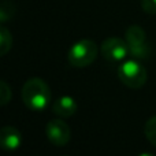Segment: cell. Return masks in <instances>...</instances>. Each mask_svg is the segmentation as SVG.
<instances>
[{
	"label": "cell",
	"mask_w": 156,
	"mask_h": 156,
	"mask_svg": "<svg viewBox=\"0 0 156 156\" xmlns=\"http://www.w3.org/2000/svg\"><path fill=\"white\" fill-rule=\"evenodd\" d=\"M22 101L27 108L33 111L45 110L51 104L52 93L48 83L41 78H30L22 86Z\"/></svg>",
	"instance_id": "1"
},
{
	"label": "cell",
	"mask_w": 156,
	"mask_h": 156,
	"mask_svg": "<svg viewBox=\"0 0 156 156\" xmlns=\"http://www.w3.org/2000/svg\"><path fill=\"white\" fill-rule=\"evenodd\" d=\"M97 54H99L97 44L90 38H82L71 45L67 59L73 67L82 69L92 65L96 60Z\"/></svg>",
	"instance_id": "2"
},
{
	"label": "cell",
	"mask_w": 156,
	"mask_h": 156,
	"mask_svg": "<svg viewBox=\"0 0 156 156\" xmlns=\"http://www.w3.org/2000/svg\"><path fill=\"white\" fill-rule=\"evenodd\" d=\"M118 77L125 86L130 89H140L145 85L148 74L147 69L138 62V59H129L119 66Z\"/></svg>",
	"instance_id": "3"
},
{
	"label": "cell",
	"mask_w": 156,
	"mask_h": 156,
	"mask_svg": "<svg viewBox=\"0 0 156 156\" xmlns=\"http://www.w3.org/2000/svg\"><path fill=\"white\" fill-rule=\"evenodd\" d=\"M125 40L129 45V54L136 59H147L149 56V47L147 44V34L138 25H132L126 29Z\"/></svg>",
	"instance_id": "4"
},
{
	"label": "cell",
	"mask_w": 156,
	"mask_h": 156,
	"mask_svg": "<svg viewBox=\"0 0 156 156\" xmlns=\"http://www.w3.org/2000/svg\"><path fill=\"white\" fill-rule=\"evenodd\" d=\"M100 52L108 62H122L129 55V45L123 38L108 37L101 43Z\"/></svg>",
	"instance_id": "5"
},
{
	"label": "cell",
	"mask_w": 156,
	"mask_h": 156,
	"mask_svg": "<svg viewBox=\"0 0 156 156\" xmlns=\"http://www.w3.org/2000/svg\"><path fill=\"white\" fill-rule=\"evenodd\" d=\"M45 134L51 144H54L56 147H63L70 141L71 130L62 118H55L47 123Z\"/></svg>",
	"instance_id": "6"
},
{
	"label": "cell",
	"mask_w": 156,
	"mask_h": 156,
	"mask_svg": "<svg viewBox=\"0 0 156 156\" xmlns=\"http://www.w3.org/2000/svg\"><path fill=\"white\" fill-rule=\"evenodd\" d=\"M22 144V134L14 126H3L0 129V148L3 151H16Z\"/></svg>",
	"instance_id": "7"
},
{
	"label": "cell",
	"mask_w": 156,
	"mask_h": 156,
	"mask_svg": "<svg viewBox=\"0 0 156 156\" xmlns=\"http://www.w3.org/2000/svg\"><path fill=\"white\" fill-rule=\"evenodd\" d=\"M52 111L59 118H70L77 112V101L70 96H62L52 103Z\"/></svg>",
	"instance_id": "8"
},
{
	"label": "cell",
	"mask_w": 156,
	"mask_h": 156,
	"mask_svg": "<svg viewBox=\"0 0 156 156\" xmlns=\"http://www.w3.org/2000/svg\"><path fill=\"white\" fill-rule=\"evenodd\" d=\"M11 47H12V34L7 27L0 25V56L8 54Z\"/></svg>",
	"instance_id": "9"
},
{
	"label": "cell",
	"mask_w": 156,
	"mask_h": 156,
	"mask_svg": "<svg viewBox=\"0 0 156 156\" xmlns=\"http://www.w3.org/2000/svg\"><path fill=\"white\" fill-rule=\"evenodd\" d=\"M15 14V4L11 0H2L0 2V23L7 22Z\"/></svg>",
	"instance_id": "10"
},
{
	"label": "cell",
	"mask_w": 156,
	"mask_h": 156,
	"mask_svg": "<svg viewBox=\"0 0 156 156\" xmlns=\"http://www.w3.org/2000/svg\"><path fill=\"white\" fill-rule=\"evenodd\" d=\"M144 133H145V137L152 145L156 147V115L151 116V118L147 121L145 126H144Z\"/></svg>",
	"instance_id": "11"
},
{
	"label": "cell",
	"mask_w": 156,
	"mask_h": 156,
	"mask_svg": "<svg viewBox=\"0 0 156 156\" xmlns=\"http://www.w3.org/2000/svg\"><path fill=\"white\" fill-rule=\"evenodd\" d=\"M12 97V92H11V88L5 81L0 80V107L8 104Z\"/></svg>",
	"instance_id": "12"
},
{
	"label": "cell",
	"mask_w": 156,
	"mask_h": 156,
	"mask_svg": "<svg viewBox=\"0 0 156 156\" xmlns=\"http://www.w3.org/2000/svg\"><path fill=\"white\" fill-rule=\"evenodd\" d=\"M141 7H143L144 12L149 14V15H155L156 14V0H141Z\"/></svg>",
	"instance_id": "13"
},
{
	"label": "cell",
	"mask_w": 156,
	"mask_h": 156,
	"mask_svg": "<svg viewBox=\"0 0 156 156\" xmlns=\"http://www.w3.org/2000/svg\"><path fill=\"white\" fill-rule=\"evenodd\" d=\"M138 156H155V155H152V154H148V152H145V154H141V155H138Z\"/></svg>",
	"instance_id": "14"
},
{
	"label": "cell",
	"mask_w": 156,
	"mask_h": 156,
	"mask_svg": "<svg viewBox=\"0 0 156 156\" xmlns=\"http://www.w3.org/2000/svg\"><path fill=\"white\" fill-rule=\"evenodd\" d=\"M63 156H67V155H63Z\"/></svg>",
	"instance_id": "15"
}]
</instances>
